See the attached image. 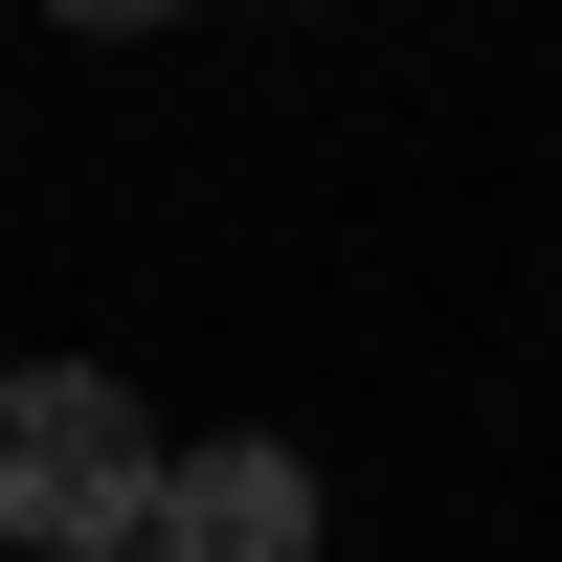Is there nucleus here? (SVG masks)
I'll list each match as a JSON object with an SVG mask.
<instances>
[{
  "label": "nucleus",
  "instance_id": "20e7f679",
  "mask_svg": "<svg viewBox=\"0 0 562 562\" xmlns=\"http://www.w3.org/2000/svg\"><path fill=\"white\" fill-rule=\"evenodd\" d=\"M90 562H158V518H135V540H90Z\"/></svg>",
  "mask_w": 562,
  "mask_h": 562
},
{
  "label": "nucleus",
  "instance_id": "7ed1b4c3",
  "mask_svg": "<svg viewBox=\"0 0 562 562\" xmlns=\"http://www.w3.org/2000/svg\"><path fill=\"white\" fill-rule=\"evenodd\" d=\"M68 23H180V0H68Z\"/></svg>",
  "mask_w": 562,
  "mask_h": 562
},
{
  "label": "nucleus",
  "instance_id": "f257e3e1",
  "mask_svg": "<svg viewBox=\"0 0 562 562\" xmlns=\"http://www.w3.org/2000/svg\"><path fill=\"white\" fill-rule=\"evenodd\" d=\"M158 473H180V450L135 428V383H90V360H23V383H0V540L90 562V540L158 518Z\"/></svg>",
  "mask_w": 562,
  "mask_h": 562
},
{
  "label": "nucleus",
  "instance_id": "f03ea898",
  "mask_svg": "<svg viewBox=\"0 0 562 562\" xmlns=\"http://www.w3.org/2000/svg\"><path fill=\"white\" fill-rule=\"evenodd\" d=\"M158 562H315V473H293V450H180V473H158Z\"/></svg>",
  "mask_w": 562,
  "mask_h": 562
}]
</instances>
